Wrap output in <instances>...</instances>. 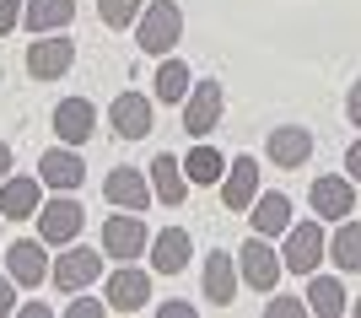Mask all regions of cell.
Masks as SVG:
<instances>
[{"label": "cell", "instance_id": "1f68e13d", "mask_svg": "<svg viewBox=\"0 0 361 318\" xmlns=\"http://www.w3.org/2000/svg\"><path fill=\"white\" fill-rule=\"evenodd\" d=\"M6 313H16V281L11 275H0V318Z\"/></svg>", "mask_w": 361, "mask_h": 318}, {"label": "cell", "instance_id": "7402d4cb", "mask_svg": "<svg viewBox=\"0 0 361 318\" xmlns=\"http://www.w3.org/2000/svg\"><path fill=\"white\" fill-rule=\"evenodd\" d=\"M75 22V0H27L22 6V27L27 32H65Z\"/></svg>", "mask_w": 361, "mask_h": 318}, {"label": "cell", "instance_id": "5b68a950", "mask_svg": "<svg viewBox=\"0 0 361 318\" xmlns=\"http://www.w3.org/2000/svg\"><path fill=\"white\" fill-rule=\"evenodd\" d=\"M97 275H103V248H75V243H65V254L49 264V281L60 291H87Z\"/></svg>", "mask_w": 361, "mask_h": 318}, {"label": "cell", "instance_id": "d590c367", "mask_svg": "<svg viewBox=\"0 0 361 318\" xmlns=\"http://www.w3.org/2000/svg\"><path fill=\"white\" fill-rule=\"evenodd\" d=\"M49 313H54L49 302H22V318H49Z\"/></svg>", "mask_w": 361, "mask_h": 318}, {"label": "cell", "instance_id": "ffe728a7", "mask_svg": "<svg viewBox=\"0 0 361 318\" xmlns=\"http://www.w3.org/2000/svg\"><path fill=\"white\" fill-rule=\"evenodd\" d=\"M92 130H97V108H92L87 97H60V108H54V135H60L65 146H81V140H92Z\"/></svg>", "mask_w": 361, "mask_h": 318}, {"label": "cell", "instance_id": "603a6c76", "mask_svg": "<svg viewBox=\"0 0 361 318\" xmlns=\"http://www.w3.org/2000/svg\"><path fill=\"white\" fill-rule=\"evenodd\" d=\"M307 313H318V318H340V313H350V302H345V286L334 281V275H307Z\"/></svg>", "mask_w": 361, "mask_h": 318}, {"label": "cell", "instance_id": "277c9868", "mask_svg": "<svg viewBox=\"0 0 361 318\" xmlns=\"http://www.w3.org/2000/svg\"><path fill=\"white\" fill-rule=\"evenodd\" d=\"M81 227H87V211H81L71 195H54L49 205H38V238H44L49 248L75 243V238H81Z\"/></svg>", "mask_w": 361, "mask_h": 318}, {"label": "cell", "instance_id": "d6986e66", "mask_svg": "<svg viewBox=\"0 0 361 318\" xmlns=\"http://www.w3.org/2000/svg\"><path fill=\"white\" fill-rule=\"evenodd\" d=\"M189 254H195V243L183 227H162L151 238V270L157 275H183L189 270Z\"/></svg>", "mask_w": 361, "mask_h": 318}, {"label": "cell", "instance_id": "8d00e7d4", "mask_svg": "<svg viewBox=\"0 0 361 318\" xmlns=\"http://www.w3.org/2000/svg\"><path fill=\"white\" fill-rule=\"evenodd\" d=\"M6 173H11V146L0 140V178H6Z\"/></svg>", "mask_w": 361, "mask_h": 318}, {"label": "cell", "instance_id": "5bb4252c", "mask_svg": "<svg viewBox=\"0 0 361 318\" xmlns=\"http://www.w3.org/2000/svg\"><path fill=\"white\" fill-rule=\"evenodd\" d=\"M103 297H108V313H140V307L151 302V275L146 270H114L108 275V286H103Z\"/></svg>", "mask_w": 361, "mask_h": 318}, {"label": "cell", "instance_id": "e0dca14e", "mask_svg": "<svg viewBox=\"0 0 361 318\" xmlns=\"http://www.w3.org/2000/svg\"><path fill=\"white\" fill-rule=\"evenodd\" d=\"M38 178H44L54 195H75V189L87 183V162H81L71 146H54V152H44V162H38Z\"/></svg>", "mask_w": 361, "mask_h": 318}, {"label": "cell", "instance_id": "8fae6325", "mask_svg": "<svg viewBox=\"0 0 361 318\" xmlns=\"http://www.w3.org/2000/svg\"><path fill=\"white\" fill-rule=\"evenodd\" d=\"M307 200H313L318 221H345L350 211H356V178H334V173H324V178H313V189H307Z\"/></svg>", "mask_w": 361, "mask_h": 318}, {"label": "cell", "instance_id": "4fadbf2b", "mask_svg": "<svg viewBox=\"0 0 361 318\" xmlns=\"http://www.w3.org/2000/svg\"><path fill=\"white\" fill-rule=\"evenodd\" d=\"M259 157H232L226 162V173H221V205L226 211H248L259 200Z\"/></svg>", "mask_w": 361, "mask_h": 318}, {"label": "cell", "instance_id": "4316f807", "mask_svg": "<svg viewBox=\"0 0 361 318\" xmlns=\"http://www.w3.org/2000/svg\"><path fill=\"white\" fill-rule=\"evenodd\" d=\"M183 173H189V183H221L226 157L216 152V146H195V152H189V162H183Z\"/></svg>", "mask_w": 361, "mask_h": 318}, {"label": "cell", "instance_id": "3957f363", "mask_svg": "<svg viewBox=\"0 0 361 318\" xmlns=\"http://www.w3.org/2000/svg\"><path fill=\"white\" fill-rule=\"evenodd\" d=\"M238 275H243V286H254V291H275L281 286V275H286V264L275 259V248H270V238H248L238 248Z\"/></svg>", "mask_w": 361, "mask_h": 318}, {"label": "cell", "instance_id": "74e56055", "mask_svg": "<svg viewBox=\"0 0 361 318\" xmlns=\"http://www.w3.org/2000/svg\"><path fill=\"white\" fill-rule=\"evenodd\" d=\"M350 313H356V318H361V297H356V302H350Z\"/></svg>", "mask_w": 361, "mask_h": 318}, {"label": "cell", "instance_id": "52a82bcc", "mask_svg": "<svg viewBox=\"0 0 361 318\" xmlns=\"http://www.w3.org/2000/svg\"><path fill=\"white\" fill-rule=\"evenodd\" d=\"M103 254L119 259V264H130V259L146 254V221H140L135 211H119L103 221Z\"/></svg>", "mask_w": 361, "mask_h": 318}, {"label": "cell", "instance_id": "d4e9b609", "mask_svg": "<svg viewBox=\"0 0 361 318\" xmlns=\"http://www.w3.org/2000/svg\"><path fill=\"white\" fill-rule=\"evenodd\" d=\"M195 92V76H189V65L173 60V54H162V65H157V103H178Z\"/></svg>", "mask_w": 361, "mask_h": 318}, {"label": "cell", "instance_id": "ba28073f", "mask_svg": "<svg viewBox=\"0 0 361 318\" xmlns=\"http://www.w3.org/2000/svg\"><path fill=\"white\" fill-rule=\"evenodd\" d=\"M108 124H114L124 140H140V135L157 130V108H151L146 92H119V97L108 103Z\"/></svg>", "mask_w": 361, "mask_h": 318}, {"label": "cell", "instance_id": "4dcf8cb0", "mask_svg": "<svg viewBox=\"0 0 361 318\" xmlns=\"http://www.w3.org/2000/svg\"><path fill=\"white\" fill-rule=\"evenodd\" d=\"M22 6H27V0H0V32H11V27H16Z\"/></svg>", "mask_w": 361, "mask_h": 318}, {"label": "cell", "instance_id": "cb8c5ba5", "mask_svg": "<svg viewBox=\"0 0 361 318\" xmlns=\"http://www.w3.org/2000/svg\"><path fill=\"white\" fill-rule=\"evenodd\" d=\"M151 195L162 200V205H183V195H189V178H183V162L178 157H157L151 162Z\"/></svg>", "mask_w": 361, "mask_h": 318}, {"label": "cell", "instance_id": "30bf717a", "mask_svg": "<svg viewBox=\"0 0 361 318\" xmlns=\"http://www.w3.org/2000/svg\"><path fill=\"white\" fill-rule=\"evenodd\" d=\"M264 157H270L281 173L307 167V157H313V130H302V124H275L270 140H264Z\"/></svg>", "mask_w": 361, "mask_h": 318}, {"label": "cell", "instance_id": "836d02e7", "mask_svg": "<svg viewBox=\"0 0 361 318\" xmlns=\"http://www.w3.org/2000/svg\"><path fill=\"white\" fill-rule=\"evenodd\" d=\"M345 119H350V124L361 130V81H356V87L345 92Z\"/></svg>", "mask_w": 361, "mask_h": 318}, {"label": "cell", "instance_id": "9c48e42d", "mask_svg": "<svg viewBox=\"0 0 361 318\" xmlns=\"http://www.w3.org/2000/svg\"><path fill=\"white\" fill-rule=\"evenodd\" d=\"M6 275L16 286H44L49 281V243L44 238H16L6 248Z\"/></svg>", "mask_w": 361, "mask_h": 318}, {"label": "cell", "instance_id": "8992f818", "mask_svg": "<svg viewBox=\"0 0 361 318\" xmlns=\"http://www.w3.org/2000/svg\"><path fill=\"white\" fill-rule=\"evenodd\" d=\"M221 108H226L221 81H195V92L183 97V135H211L221 124Z\"/></svg>", "mask_w": 361, "mask_h": 318}, {"label": "cell", "instance_id": "d6a6232c", "mask_svg": "<svg viewBox=\"0 0 361 318\" xmlns=\"http://www.w3.org/2000/svg\"><path fill=\"white\" fill-rule=\"evenodd\" d=\"M195 313H200L195 302H162L157 307V318H195Z\"/></svg>", "mask_w": 361, "mask_h": 318}, {"label": "cell", "instance_id": "f35d334b", "mask_svg": "<svg viewBox=\"0 0 361 318\" xmlns=\"http://www.w3.org/2000/svg\"><path fill=\"white\" fill-rule=\"evenodd\" d=\"M0 221H6V216H0Z\"/></svg>", "mask_w": 361, "mask_h": 318}, {"label": "cell", "instance_id": "44dd1931", "mask_svg": "<svg viewBox=\"0 0 361 318\" xmlns=\"http://www.w3.org/2000/svg\"><path fill=\"white\" fill-rule=\"evenodd\" d=\"M248 221H254L259 238H286V227L297 221V216H291V200L286 195H259L254 205H248Z\"/></svg>", "mask_w": 361, "mask_h": 318}, {"label": "cell", "instance_id": "2e32d148", "mask_svg": "<svg viewBox=\"0 0 361 318\" xmlns=\"http://www.w3.org/2000/svg\"><path fill=\"white\" fill-rule=\"evenodd\" d=\"M103 200L119 205V211H146L157 195H151V183H146L140 167H114V173L103 178Z\"/></svg>", "mask_w": 361, "mask_h": 318}, {"label": "cell", "instance_id": "f546056e", "mask_svg": "<svg viewBox=\"0 0 361 318\" xmlns=\"http://www.w3.org/2000/svg\"><path fill=\"white\" fill-rule=\"evenodd\" d=\"M65 318H103V302H97V297H75V302L65 307Z\"/></svg>", "mask_w": 361, "mask_h": 318}, {"label": "cell", "instance_id": "83f0119b", "mask_svg": "<svg viewBox=\"0 0 361 318\" xmlns=\"http://www.w3.org/2000/svg\"><path fill=\"white\" fill-rule=\"evenodd\" d=\"M97 16H103V27L124 32V27H135V16H140V0H97Z\"/></svg>", "mask_w": 361, "mask_h": 318}, {"label": "cell", "instance_id": "484cf974", "mask_svg": "<svg viewBox=\"0 0 361 318\" xmlns=\"http://www.w3.org/2000/svg\"><path fill=\"white\" fill-rule=\"evenodd\" d=\"M329 259L340 264V270H361V221H340V232L329 238Z\"/></svg>", "mask_w": 361, "mask_h": 318}, {"label": "cell", "instance_id": "e575fe53", "mask_svg": "<svg viewBox=\"0 0 361 318\" xmlns=\"http://www.w3.org/2000/svg\"><path fill=\"white\" fill-rule=\"evenodd\" d=\"M345 173H350V178L361 183V140H356V146H350V152H345Z\"/></svg>", "mask_w": 361, "mask_h": 318}, {"label": "cell", "instance_id": "7a4b0ae2", "mask_svg": "<svg viewBox=\"0 0 361 318\" xmlns=\"http://www.w3.org/2000/svg\"><path fill=\"white\" fill-rule=\"evenodd\" d=\"M329 254V232H324V221H291L286 227V248H281V264H286L291 275H313L318 259Z\"/></svg>", "mask_w": 361, "mask_h": 318}, {"label": "cell", "instance_id": "7c38bea8", "mask_svg": "<svg viewBox=\"0 0 361 318\" xmlns=\"http://www.w3.org/2000/svg\"><path fill=\"white\" fill-rule=\"evenodd\" d=\"M238 254H205V270H200V291H205V302L211 307H232L238 302Z\"/></svg>", "mask_w": 361, "mask_h": 318}, {"label": "cell", "instance_id": "f1b7e54d", "mask_svg": "<svg viewBox=\"0 0 361 318\" xmlns=\"http://www.w3.org/2000/svg\"><path fill=\"white\" fill-rule=\"evenodd\" d=\"M302 313H307V297H281V286L264 302V318H302Z\"/></svg>", "mask_w": 361, "mask_h": 318}, {"label": "cell", "instance_id": "6da1fadb", "mask_svg": "<svg viewBox=\"0 0 361 318\" xmlns=\"http://www.w3.org/2000/svg\"><path fill=\"white\" fill-rule=\"evenodd\" d=\"M183 38V11L173 6V0H151L146 11L135 16V44H140V54H173V44Z\"/></svg>", "mask_w": 361, "mask_h": 318}, {"label": "cell", "instance_id": "ac0fdd59", "mask_svg": "<svg viewBox=\"0 0 361 318\" xmlns=\"http://www.w3.org/2000/svg\"><path fill=\"white\" fill-rule=\"evenodd\" d=\"M44 178H0V216L6 221H32L38 216V205H44V189H38Z\"/></svg>", "mask_w": 361, "mask_h": 318}, {"label": "cell", "instance_id": "9a60e30c", "mask_svg": "<svg viewBox=\"0 0 361 318\" xmlns=\"http://www.w3.org/2000/svg\"><path fill=\"white\" fill-rule=\"evenodd\" d=\"M75 65V44L71 38H32V49H27V76H38V81H60L65 71Z\"/></svg>", "mask_w": 361, "mask_h": 318}]
</instances>
